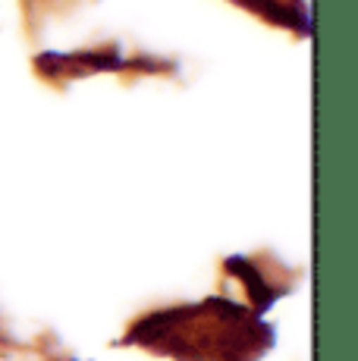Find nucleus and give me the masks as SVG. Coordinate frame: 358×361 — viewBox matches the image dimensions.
I'll return each mask as SVG.
<instances>
[]
</instances>
